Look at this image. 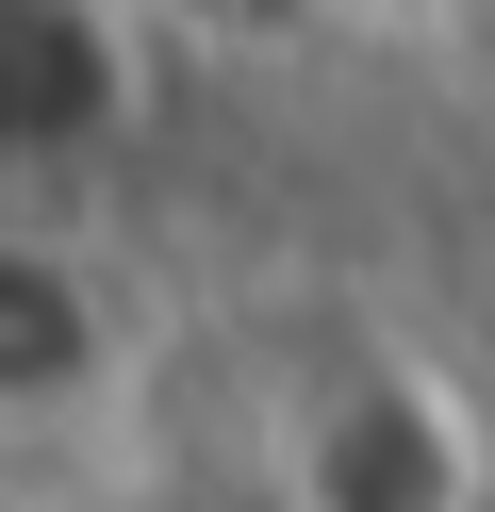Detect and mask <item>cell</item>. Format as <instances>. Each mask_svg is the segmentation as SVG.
<instances>
[{
  "label": "cell",
  "instance_id": "6da1fadb",
  "mask_svg": "<svg viewBox=\"0 0 495 512\" xmlns=\"http://www.w3.org/2000/svg\"><path fill=\"white\" fill-rule=\"evenodd\" d=\"M132 0H0V215H33V182L99 166L132 133Z\"/></svg>",
  "mask_w": 495,
  "mask_h": 512
},
{
  "label": "cell",
  "instance_id": "7a4b0ae2",
  "mask_svg": "<svg viewBox=\"0 0 495 512\" xmlns=\"http://www.w3.org/2000/svg\"><path fill=\"white\" fill-rule=\"evenodd\" d=\"M99 380H116V281L50 215H0V430H50Z\"/></svg>",
  "mask_w": 495,
  "mask_h": 512
}]
</instances>
